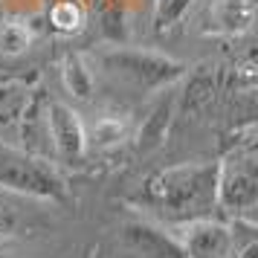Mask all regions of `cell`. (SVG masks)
Listing matches in <instances>:
<instances>
[{
	"mask_svg": "<svg viewBox=\"0 0 258 258\" xmlns=\"http://www.w3.org/2000/svg\"><path fill=\"white\" fill-rule=\"evenodd\" d=\"M134 200L171 229L212 218V209H218V163H186L154 171Z\"/></svg>",
	"mask_w": 258,
	"mask_h": 258,
	"instance_id": "6da1fadb",
	"label": "cell"
},
{
	"mask_svg": "<svg viewBox=\"0 0 258 258\" xmlns=\"http://www.w3.org/2000/svg\"><path fill=\"white\" fill-rule=\"evenodd\" d=\"M93 64L110 76L113 82H122L142 90V93H157L163 87H171L188 73L183 61L154 52V49H134V47H107L93 55Z\"/></svg>",
	"mask_w": 258,
	"mask_h": 258,
	"instance_id": "7a4b0ae2",
	"label": "cell"
},
{
	"mask_svg": "<svg viewBox=\"0 0 258 258\" xmlns=\"http://www.w3.org/2000/svg\"><path fill=\"white\" fill-rule=\"evenodd\" d=\"M0 188L29 195V198H64L61 180L49 165H44V160H38L21 148H12L6 142H0Z\"/></svg>",
	"mask_w": 258,
	"mask_h": 258,
	"instance_id": "3957f363",
	"label": "cell"
},
{
	"mask_svg": "<svg viewBox=\"0 0 258 258\" xmlns=\"http://www.w3.org/2000/svg\"><path fill=\"white\" fill-rule=\"evenodd\" d=\"M258 203V171L252 154H232L218 165V209L246 215Z\"/></svg>",
	"mask_w": 258,
	"mask_h": 258,
	"instance_id": "277c9868",
	"label": "cell"
},
{
	"mask_svg": "<svg viewBox=\"0 0 258 258\" xmlns=\"http://www.w3.org/2000/svg\"><path fill=\"white\" fill-rule=\"evenodd\" d=\"M174 235L186 258H235V252L244 246L238 244V235L232 226L212 221V218H200V221L174 226Z\"/></svg>",
	"mask_w": 258,
	"mask_h": 258,
	"instance_id": "5b68a950",
	"label": "cell"
},
{
	"mask_svg": "<svg viewBox=\"0 0 258 258\" xmlns=\"http://www.w3.org/2000/svg\"><path fill=\"white\" fill-rule=\"evenodd\" d=\"M47 128H49L52 154L58 160H64V163H79L84 154H87L84 122L67 102H58V99L47 102Z\"/></svg>",
	"mask_w": 258,
	"mask_h": 258,
	"instance_id": "8992f818",
	"label": "cell"
},
{
	"mask_svg": "<svg viewBox=\"0 0 258 258\" xmlns=\"http://www.w3.org/2000/svg\"><path fill=\"white\" fill-rule=\"evenodd\" d=\"M125 241L134 252H142L145 258H186L174 229H165L151 218L125 223Z\"/></svg>",
	"mask_w": 258,
	"mask_h": 258,
	"instance_id": "52a82bcc",
	"label": "cell"
},
{
	"mask_svg": "<svg viewBox=\"0 0 258 258\" xmlns=\"http://www.w3.org/2000/svg\"><path fill=\"white\" fill-rule=\"evenodd\" d=\"M252 18H255V0H212L209 6L212 32L221 35H238L249 29Z\"/></svg>",
	"mask_w": 258,
	"mask_h": 258,
	"instance_id": "ba28073f",
	"label": "cell"
},
{
	"mask_svg": "<svg viewBox=\"0 0 258 258\" xmlns=\"http://www.w3.org/2000/svg\"><path fill=\"white\" fill-rule=\"evenodd\" d=\"M24 142L26 154H32L38 160H47L52 154V142H49V128H47V102L35 99L24 116Z\"/></svg>",
	"mask_w": 258,
	"mask_h": 258,
	"instance_id": "9c48e42d",
	"label": "cell"
},
{
	"mask_svg": "<svg viewBox=\"0 0 258 258\" xmlns=\"http://www.w3.org/2000/svg\"><path fill=\"white\" fill-rule=\"evenodd\" d=\"M87 134V148H113L128 137V122L119 116V113H99L93 125H84Z\"/></svg>",
	"mask_w": 258,
	"mask_h": 258,
	"instance_id": "30bf717a",
	"label": "cell"
},
{
	"mask_svg": "<svg viewBox=\"0 0 258 258\" xmlns=\"http://www.w3.org/2000/svg\"><path fill=\"white\" fill-rule=\"evenodd\" d=\"M61 73H64V87L70 90V96L76 99H90L93 96V64L79 55V52H70L64 64H61Z\"/></svg>",
	"mask_w": 258,
	"mask_h": 258,
	"instance_id": "8fae6325",
	"label": "cell"
},
{
	"mask_svg": "<svg viewBox=\"0 0 258 258\" xmlns=\"http://www.w3.org/2000/svg\"><path fill=\"white\" fill-rule=\"evenodd\" d=\"M195 6V0H154V29L165 32L177 26Z\"/></svg>",
	"mask_w": 258,
	"mask_h": 258,
	"instance_id": "7c38bea8",
	"label": "cell"
},
{
	"mask_svg": "<svg viewBox=\"0 0 258 258\" xmlns=\"http://www.w3.org/2000/svg\"><path fill=\"white\" fill-rule=\"evenodd\" d=\"M49 24L55 26L58 32H79L84 24V9L76 0H61L49 12Z\"/></svg>",
	"mask_w": 258,
	"mask_h": 258,
	"instance_id": "4fadbf2b",
	"label": "cell"
},
{
	"mask_svg": "<svg viewBox=\"0 0 258 258\" xmlns=\"http://www.w3.org/2000/svg\"><path fill=\"white\" fill-rule=\"evenodd\" d=\"M26 44H29V32H26L24 26H18V24L3 26V32H0V52L18 55V52L26 49Z\"/></svg>",
	"mask_w": 258,
	"mask_h": 258,
	"instance_id": "5bb4252c",
	"label": "cell"
},
{
	"mask_svg": "<svg viewBox=\"0 0 258 258\" xmlns=\"http://www.w3.org/2000/svg\"><path fill=\"white\" fill-rule=\"evenodd\" d=\"M18 229V212L6 203H0V238H9Z\"/></svg>",
	"mask_w": 258,
	"mask_h": 258,
	"instance_id": "9a60e30c",
	"label": "cell"
},
{
	"mask_svg": "<svg viewBox=\"0 0 258 258\" xmlns=\"http://www.w3.org/2000/svg\"><path fill=\"white\" fill-rule=\"evenodd\" d=\"M6 96H9V87H6V84H0V102H6Z\"/></svg>",
	"mask_w": 258,
	"mask_h": 258,
	"instance_id": "2e32d148",
	"label": "cell"
}]
</instances>
